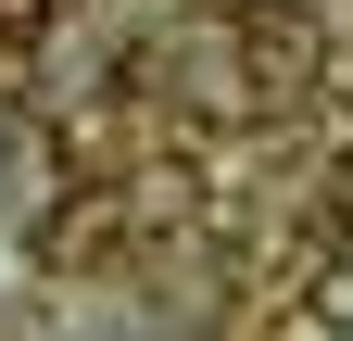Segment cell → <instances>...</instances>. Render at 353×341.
Listing matches in <instances>:
<instances>
[{"mask_svg":"<svg viewBox=\"0 0 353 341\" xmlns=\"http://www.w3.org/2000/svg\"><path fill=\"white\" fill-rule=\"evenodd\" d=\"M316 316H328V329H353V266H328V291H316Z\"/></svg>","mask_w":353,"mask_h":341,"instance_id":"6da1fadb","label":"cell"},{"mask_svg":"<svg viewBox=\"0 0 353 341\" xmlns=\"http://www.w3.org/2000/svg\"><path fill=\"white\" fill-rule=\"evenodd\" d=\"M38 13H51V0H0V38H26V26H38Z\"/></svg>","mask_w":353,"mask_h":341,"instance_id":"7a4b0ae2","label":"cell"}]
</instances>
